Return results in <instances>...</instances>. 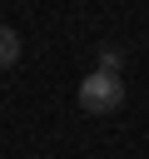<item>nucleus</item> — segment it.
Segmentation results:
<instances>
[{
  "mask_svg": "<svg viewBox=\"0 0 149 159\" xmlns=\"http://www.w3.org/2000/svg\"><path fill=\"white\" fill-rule=\"evenodd\" d=\"M79 104H84L89 114H114V109L124 104V80H119V75H104V70L84 75V80H79Z\"/></svg>",
  "mask_w": 149,
  "mask_h": 159,
  "instance_id": "obj_1",
  "label": "nucleus"
},
{
  "mask_svg": "<svg viewBox=\"0 0 149 159\" xmlns=\"http://www.w3.org/2000/svg\"><path fill=\"white\" fill-rule=\"evenodd\" d=\"M15 60H20V35L10 25H0V70H10Z\"/></svg>",
  "mask_w": 149,
  "mask_h": 159,
  "instance_id": "obj_2",
  "label": "nucleus"
},
{
  "mask_svg": "<svg viewBox=\"0 0 149 159\" xmlns=\"http://www.w3.org/2000/svg\"><path fill=\"white\" fill-rule=\"evenodd\" d=\"M119 65H124L119 50H99V70H104V75H119Z\"/></svg>",
  "mask_w": 149,
  "mask_h": 159,
  "instance_id": "obj_3",
  "label": "nucleus"
}]
</instances>
